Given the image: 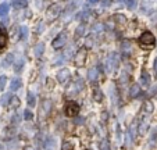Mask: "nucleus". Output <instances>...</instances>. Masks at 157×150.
<instances>
[{"label": "nucleus", "mask_w": 157, "mask_h": 150, "mask_svg": "<svg viewBox=\"0 0 157 150\" xmlns=\"http://www.w3.org/2000/svg\"><path fill=\"white\" fill-rule=\"evenodd\" d=\"M138 42L139 44L142 46V47H149V46H153L154 42H156V39H154V35L152 32H143L141 35V38L138 39Z\"/></svg>", "instance_id": "nucleus-1"}, {"label": "nucleus", "mask_w": 157, "mask_h": 150, "mask_svg": "<svg viewBox=\"0 0 157 150\" xmlns=\"http://www.w3.org/2000/svg\"><path fill=\"white\" fill-rule=\"evenodd\" d=\"M86 57H88V49L81 47L77 52V56H75V65L77 67H84L85 63H86Z\"/></svg>", "instance_id": "nucleus-2"}, {"label": "nucleus", "mask_w": 157, "mask_h": 150, "mask_svg": "<svg viewBox=\"0 0 157 150\" xmlns=\"http://www.w3.org/2000/svg\"><path fill=\"white\" fill-rule=\"evenodd\" d=\"M79 111V106L78 103L75 102H67L65 103V107H64V113L67 117H75Z\"/></svg>", "instance_id": "nucleus-3"}, {"label": "nucleus", "mask_w": 157, "mask_h": 150, "mask_svg": "<svg viewBox=\"0 0 157 150\" xmlns=\"http://www.w3.org/2000/svg\"><path fill=\"white\" fill-rule=\"evenodd\" d=\"M60 13H61V7H60L59 4H53V6H50L49 9H47V11H46L47 19H49V21H53V19H56L57 17H59V15H60Z\"/></svg>", "instance_id": "nucleus-4"}, {"label": "nucleus", "mask_w": 157, "mask_h": 150, "mask_svg": "<svg viewBox=\"0 0 157 150\" xmlns=\"http://www.w3.org/2000/svg\"><path fill=\"white\" fill-rule=\"evenodd\" d=\"M118 54L117 53H113L107 60V70L110 72H113L118 68V64H120V60H118Z\"/></svg>", "instance_id": "nucleus-5"}, {"label": "nucleus", "mask_w": 157, "mask_h": 150, "mask_svg": "<svg viewBox=\"0 0 157 150\" xmlns=\"http://www.w3.org/2000/svg\"><path fill=\"white\" fill-rule=\"evenodd\" d=\"M65 43H67V32H60L52 44H53L54 49H61V47H64Z\"/></svg>", "instance_id": "nucleus-6"}, {"label": "nucleus", "mask_w": 157, "mask_h": 150, "mask_svg": "<svg viewBox=\"0 0 157 150\" xmlns=\"http://www.w3.org/2000/svg\"><path fill=\"white\" fill-rule=\"evenodd\" d=\"M70 78H71V74H70V71L65 70V68L60 70L59 74H57V81H59L60 83H67L70 81Z\"/></svg>", "instance_id": "nucleus-7"}, {"label": "nucleus", "mask_w": 157, "mask_h": 150, "mask_svg": "<svg viewBox=\"0 0 157 150\" xmlns=\"http://www.w3.org/2000/svg\"><path fill=\"white\" fill-rule=\"evenodd\" d=\"M7 44V32L6 29L0 25V50H3Z\"/></svg>", "instance_id": "nucleus-8"}, {"label": "nucleus", "mask_w": 157, "mask_h": 150, "mask_svg": "<svg viewBox=\"0 0 157 150\" xmlns=\"http://www.w3.org/2000/svg\"><path fill=\"white\" fill-rule=\"evenodd\" d=\"M149 147H152V149H156L157 147V132L153 131L152 133H150V138H149Z\"/></svg>", "instance_id": "nucleus-9"}, {"label": "nucleus", "mask_w": 157, "mask_h": 150, "mask_svg": "<svg viewBox=\"0 0 157 150\" xmlns=\"http://www.w3.org/2000/svg\"><path fill=\"white\" fill-rule=\"evenodd\" d=\"M43 52H44V43H42V42H40V43H38L34 47V53H35V56H36V57H40Z\"/></svg>", "instance_id": "nucleus-10"}, {"label": "nucleus", "mask_w": 157, "mask_h": 150, "mask_svg": "<svg viewBox=\"0 0 157 150\" xmlns=\"http://www.w3.org/2000/svg\"><path fill=\"white\" fill-rule=\"evenodd\" d=\"M20 86H21V79H20V78H14V79L11 81V83H10V90H11V92H15Z\"/></svg>", "instance_id": "nucleus-11"}, {"label": "nucleus", "mask_w": 157, "mask_h": 150, "mask_svg": "<svg viewBox=\"0 0 157 150\" xmlns=\"http://www.w3.org/2000/svg\"><path fill=\"white\" fill-rule=\"evenodd\" d=\"M141 83H142L145 88H147L149 85H150V77H149V74H147L146 71L142 74V78H141Z\"/></svg>", "instance_id": "nucleus-12"}, {"label": "nucleus", "mask_w": 157, "mask_h": 150, "mask_svg": "<svg viewBox=\"0 0 157 150\" xmlns=\"http://www.w3.org/2000/svg\"><path fill=\"white\" fill-rule=\"evenodd\" d=\"M93 97H95V100H96V102H102V100H103L102 90H100L99 88H96V86L93 88Z\"/></svg>", "instance_id": "nucleus-13"}, {"label": "nucleus", "mask_w": 157, "mask_h": 150, "mask_svg": "<svg viewBox=\"0 0 157 150\" xmlns=\"http://www.w3.org/2000/svg\"><path fill=\"white\" fill-rule=\"evenodd\" d=\"M9 10H10V7H9L7 3L0 4V17H6V15L9 14Z\"/></svg>", "instance_id": "nucleus-14"}, {"label": "nucleus", "mask_w": 157, "mask_h": 150, "mask_svg": "<svg viewBox=\"0 0 157 150\" xmlns=\"http://www.w3.org/2000/svg\"><path fill=\"white\" fill-rule=\"evenodd\" d=\"M139 93H141V88H139V85H138V83L132 85V88H131V96L138 97L139 96Z\"/></svg>", "instance_id": "nucleus-15"}, {"label": "nucleus", "mask_w": 157, "mask_h": 150, "mask_svg": "<svg viewBox=\"0 0 157 150\" xmlns=\"http://www.w3.org/2000/svg\"><path fill=\"white\" fill-rule=\"evenodd\" d=\"M97 74H99V71L96 70V68H92L90 71L88 72V78H89V81H96V78H97Z\"/></svg>", "instance_id": "nucleus-16"}, {"label": "nucleus", "mask_w": 157, "mask_h": 150, "mask_svg": "<svg viewBox=\"0 0 157 150\" xmlns=\"http://www.w3.org/2000/svg\"><path fill=\"white\" fill-rule=\"evenodd\" d=\"M43 106H42V110L40 111L43 113L44 111V116L49 113V110H50V107H52V103H50V100H43V103H42Z\"/></svg>", "instance_id": "nucleus-17"}, {"label": "nucleus", "mask_w": 157, "mask_h": 150, "mask_svg": "<svg viewBox=\"0 0 157 150\" xmlns=\"http://www.w3.org/2000/svg\"><path fill=\"white\" fill-rule=\"evenodd\" d=\"M13 4L17 9H21V7H25L28 4V0H13Z\"/></svg>", "instance_id": "nucleus-18"}, {"label": "nucleus", "mask_w": 157, "mask_h": 150, "mask_svg": "<svg viewBox=\"0 0 157 150\" xmlns=\"http://www.w3.org/2000/svg\"><path fill=\"white\" fill-rule=\"evenodd\" d=\"M35 103H36L35 95H32V93H28V106H29V107H34Z\"/></svg>", "instance_id": "nucleus-19"}, {"label": "nucleus", "mask_w": 157, "mask_h": 150, "mask_svg": "<svg viewBox=\"0 0 157 150\" xmlns=\"http://www.w3.org/2000/svg\"><path fill=\"white\" fill-rule=\"evenodd\" d=\"M10 104L14 107V108H17V107L20 106V99H18V97H15V96H13V97H11V100H10Z\"/></svg>", "instance_id": "nucleus-20"}, {"label": "nucleus", "mask_w": 157, "mask_h": 150, "mask_svg": "<svg viewBox=\"0 0 157 150\" xmlns=\"http://www.w3.org/2000/svg\"><path fill=\"white\" fill-rule=\"evenodd\" d=\"M153 104H152V102H145V111L146 113H153Z\"/></svg>", "instance_id": "nucleus-21"}, {"label": "nucleus", "mask_w": 157, "mask_h": 150, "mask_svg": "<svg viewBox=\"0 0 157 150\" xmlns=\"http://www.w3.org/2000/svg\"><path fill=\"white\" fill-rule=\"evenodd\" d=\"M84 31H85V27L84 25H81V27L75 31V36H77V38H81V36L84 35Z\"/></svg>", "instance_id": "nucleus-22"}, {"label": "nucleus", "mask_w": 157, "mask_h": 150, "mask_svg": "<svg viewBox=\"0 0 157 150\" xmlns=\"http://www.w3.org/2000/svg\"><path fill=\"white\" fill-rule=\"evenodd\" d=\"M32 117H34V114H32L29 110H25V111H24V118H25V120H28V121H29V120H32Z\"/></svg>", "instance_id": "nucleus-23"}, {"label": "nucleus", "mask_w": 157, "mask_h": 150, "mask_svg": "<svg viewBox=\"0 0 157 150\" xmlns=\"http://www.w3.org/2000/svg\"><path fill=\"white\" fill-rule=\"evenodd\" d=\"M127 1V4H128V9H135V6H136V1L135 0H125Z\"/></svg>", "instance_id": "nucleus-24"}, {"label": "nucleus", "mask_w": 157, "mask_h": 150, "mask_svg": "<svg viewBox=\"0 0 157 150\" xmlns=\"http://www.w3.org/2000/svg\"><path fill=\"white\" fill-rule=\"evenodd\" d=\"M6 81H7V78H6L4 75H3V77H0V90H3V89H4Z\"/></svg>", "instance_id": "nucleus-25"}, {"label": "nucleus", "mask_w": 157, "mask_h": 150, "mask_svg": "<svg viewBox=\"0 0 157 150\" xmlns=\"http://www.w3.org/2000/svg\"><path fill=\"white\" fill-rule=\"evenodd\" d=\"M115 19H117L120 24H125V18L121 17V14H115Z\"/></svg>", "instance_id": "nucleus-26"}, {"label": "nucleus", "mask_w": 157, "mask_h": 150, "mask_svg": "<svg viewBox=\"0 0 157 150\" xmlns=\"http://www.w3.org/2000/svg\"><path fill=\"white\" fill-rule=\"evenodd\" d=\"M21 34H22V38L27 39V36H28V29H27V27H22V29H21Z\"/></svg>", "instance_id": "nucleus-27"}, {"label": "nucleus", "mask_w": 157, "mask_h": 150, "mask_svg": "<svg viewBox=\"0 0 157 150\" xmlns=\"http://www.w3.org/2000/svg\"><path fill=\"white\" fill-rule=\"evenodd\" d=\"M100 150H108V142L107 141L102 142V147H100Z\"/></svg>", "instance_id": "nucleus-28"}, {"label": "nucleus", "mask_w": 157, "mask_h": 150, "mask_svg": "<svg viewBox=\"0 0 157 150\" xmlns=\"http://www.w3.org/2000/svg\"><path fill=\"white\" fill-rule=\"evenodd\" d=\"M108 3H110V0H104V6H108Z\"/></svg>", "instance_id": "nucleus-29"}, {"label": "nucleus", "mask_w": 157, "mask_h": 150, "mask_svg": "<svg viewBox=\"0 0 157 150\" xmlns=\"http://www.w3.org/2000/svg\"><path fill=\"white\" fill-rule=\"evenodd\" d=\"M90 3H96V1H99V0H89Z\"/></svg>", "instance_id": "nucleus-30"}, {"label": "nucleus", "mask_w": 157, "mask_h": 150, "mask_svg": "<svg viewBox=\"0 0 157 150\" xmlns=\"http://www.w3.org/2000/svg\"><path fill=\"white\" fill-rule=\"evenodd\" d=\"M25 149H27V150H34L32 147H29V146H28V147H25Z\"/></svg>", "instance_id": "nucleus-31"}]
</instances>
